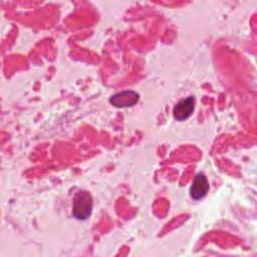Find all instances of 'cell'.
Masks as SVG:
<instances>
[{
    "label": "cell",
    "mask_w": 257,
    "mask_h": 257,
    "mask_svg": "<svg viewBox=\"0 0 257 257\" xmlns=\"http://www.w3.org/2000/svg\"><path fill=\"white\" fill-rule=\"evenodd\" d=\"M209 191V183L207 177L203 173L196 175L193 184L190 189V195L194 200H200L204 198Z\"/></svg>",
    "instance_id": "4"
},
{
    "label": "cell",
    "mask_w": 257,
    "mask_h": 257,
    "mask_svg": "<svg viewBox=\"0 0 257 257\" xmlns=\"http://www.w3.org/2000/svg\"><path fill=\"white\" fill-rule=\"evenodd\" d=\"M92 198L88 192H78L73 200L72 214L78 220L87 219L92 211Z\"/></svg>",
    "instance_id": "1"
},
{
    "label": "cell",
    "mask_w": 257,
    "mask_h": 257,
    "mask_svg": "<svg viewBox=\"0 0 257 257\" xmlns=\"http://www.w3.org/2000/svg\"><path fill=\"white\" fill-rule=\"evenodd\" d=\"M139 93L134 90H124L113 94L109 101L115 107H128L136 104L139 100Z\"/></svg>",
    "instance_id": "2"
},
{
    "label": "cell",
    "mask_w": 257,
    "mask_h": 257,
    "mask_svg": "<svg viewBox=\"0 0 257 257\" xmlns=\"http://www.w3.org/2000/svg\"><path fill=\"white\" fill-rule=\"evenodd\" d=\"M195 107V98L194 96H189L187 98L181 99L174 107L173 109V114L174 117L177 120H185L188 117L191 116L193 113Z\"/></svg>",
    "instance_id": "3"
}]
</instances>
